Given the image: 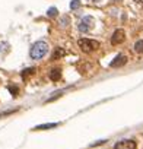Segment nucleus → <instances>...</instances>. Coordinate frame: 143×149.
<instances>
[{
	"label": "nucleus",
	"mask_w": 143,
	"mask_h": 149,
	"mask_svg": "<svg viewBox=\"0 0 143 149\" xmlns=\"http://www.w3.org/2000/svg\"><path fill=\"white\" fill-rule=\"evenodd\" d=\"M47 53H48V44L45 41H37L31 47V51H29V54L34 60H40V58L45 57Z\"/></svg>",
	"instance_id": "nucleus-1"
},
{
	"label": "nucleus",
	"mask_w": 143,
	"mask_h": 149,
	"mask_svg": "<svg viewBox=\"0 0 143 149\" xmlns=\"http://www.w3.org/2000/svg\"><path fill=\"white\" fill-rule=\"evenodd\" d=\"M78 45H79V48L82 51L91 53V51H94V50H96L99 47V42L98 41H94V40H89V38H81L78 41Z\"/></svg>",
	"instance_id": "nucleus-2"
},
{
	"label": "nucleus",
	"mask_w": 143,
	"mask_h": 149,
	"mask_svg": "<svg viewBox=\"0 0 143 149\" xmlns=\"http://www.w3.org/2000/svg\"><path fill=\"white\" fill-rule=\"evenodd\" d=\"M95 25V19L92 16H85L81 22H79V31L81 32H88L92 29V26Z\"/></svg>",
	"instance_id": "nucleus-3"
},
{
	"label": "nucleus",
	"mask_w": 143,
	"mask_h": 149,
	"mask_svg": "<svg viewBox=\"0 0 143 149\" xmlns=\"http://www.w3.org/2000/svg\"><path fill=\"white\" fill-rule=\"evenodd\" d=\"M114 149H136V142L133 139H123L114 145Z\"/></svg>",
	"instance_id": "nucleus-4"
},
{
	"label": "nucleus",
	"mask_w": 143,
	"mask_h": 149,
	"mask_svg": "<svg viewBox=\"0 0 143 149\" xmlns=\"http://www.w3.org/2000/svg\"><path fill=\"white\" fill-rule=\"evenodd\" d=\"M124 38H126L124 31H123V29H117V31H114V34H112L111 44H112V45H118V44H121V42L124 41Z\"/></svg>",
	"instance_id": "nucleus-5"
},
{
	"label": "nucleus",
	"mask_w": 143,
	"mask_h": 149,
	"mask_svg": "<svg viewBox=\"0 0 143 149\" xmlns=\"http://www.w3.org/2000/svg\"><path fill=\"white\" fill-rule=\"evenodd\" d=\"M127 63V57L123 56V54H118L112 61H111V67H120V66H124Z\"/></svg>",
	"instance_id": "nucleus-6"
},
{
	"label": "nucleus",
	"mask_w": 143,
	"mask_h": 149,
	"mask_svg": "<svg viewBox=\"0 0 143 149\" xmlns=\"http://www.w3.org/2000/svg\"><path fill=\"white\" fill-rule=\"evenodd\" d=\"M60 76H61V70H60V69H53V70L50 72V79L54 81V82L58 81Z\"/></svg>",
	"instance_id": "nucleus-7"
},
{
	"label": "nucleus",
	"mask_w": 143,
	"mask_h": 149,
	"mask_svg": "<svg viewBox=\"0 0 143 149\" xmlns=\"http://www.w3.org/2000/svg\"><path fill=\"white\" fill-rule=\"evenodd\" d=\"M57 127V123H47V124H40L37 126L34 130H45V129H54Z\"/></svg>",
	"instance_id": "nucleus-8"
},
{
	"label": "nucleus",
	"mask_w": 143,
	"mask_h": 149,
	"mask_svg": "<svg viewBox=\"0 0 143 149\" xmlns=\"http://www.w3.org/2000/svg\"><path fill=\"white\" fill-rule=\"evenodd\" d=\"M134 51L139 53V54H143V40H139L134 44Z\"/></svg>",
	"instance_id": "nucleus-9"
},
{
	"label": "nucleus",
	"mask_w": 143,
	"mask_h": 149,
	"mask_svg": "<svg viewBox=\"0 0 143 149\" xmlns=\"http://www.w3.org/2000/svg\"><path fill=\"white\" fill-rule=\"evenodd\" d=\"M64 54H66V53H64V50H61V48H57V50H56V53L53 54V60H57L58 57H63Z\"/></svg>",
	"instance_id": "nucleus-10"
},
{
	"label": "nucleus",
	"mask_w": 143,
	"mask_h": 149,
	"mask_svg": "<svg viewBox=\"0 0 143 149\" xmlns=\"http://www.w3.org/2000/svg\"><path fill=\"white\" fill-rule=\"evenodd\" d=\"M47 15H48V16H51V18H53V16H56V15H57V9H56V8H51V9H48Z\"/></svg>",
	"instance_id": "nucleus-11"
},
{
	"label": "nucleus",
	"mask_w": 143,
	"mask_h": 149,
	"mask_svg": "<svg viewBox=\"0 0 143 149\" xmlns=\"http://www.w3.org/2000/svg\"><path fill=\"white\" fill-rule=\"evenodd\" d=\"M79 5H81V3H79V0H73V2L70 3V8H72V9H78Z\"/></svg>",
	"instance_id": "nucleus-12"
},
{
	"label": "nucleus",
	"mask_w": 143,
	"mask_h": 149,
	"mask_svg": "<svg viewBox=\"0 0 143 149\" xmlns=\"http://www.w3.org/2000/svg\"><path fill=\"white\" fill-rule=\"evenodd\" d=\"M32 72H34V69H26V70H24V73H22V76L25 78L26 74H29V73H32Z\"/></svg>",
	"instance_id": "nucleus-13"
},
{
	"label": "nucleus",
	"mask_w": 143,
	"mask_h": 149,
	"mask_svg": "<svg viewBox=\"0 0 143 149\" xmlns=\"http://www.w3.org/2000/svg\"><path fill=\"white\" fill-rule=\"evenodd\" d=\"M9 89H10V92H12L13 95H16V94H18V88H16V86H10Z\"/></svg>",
	"instance_id": "nucleus-14"
}]
</instances>
